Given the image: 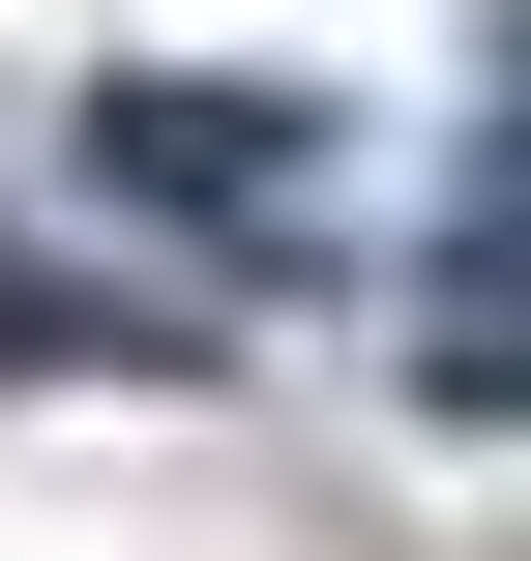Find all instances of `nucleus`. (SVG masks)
I'll return each mask as SVG.
<instances>
[{"label":"nucleus","instance_id":"f257e3e1","mask_svg":"<svg viewBox=\"0 0 531 561\" xmlns=\"http://www.w3.org/2000/svg\"><path fill=\"white\" fill-rule=\"evenodd\" d=\"M89 178H207V207H296L325 118L296 89H89Z\"/></svg>","mask_w":531,"mask_h":561},{"label":"nucleus","instance_id":"f03ea898","mask_svg":"<svg viewBox=\"0 0 531 561\" xmlns=\"http://www.w3.org/2000/svg\"><path fill=\"white\" fill-rule=\"evenodd\" d=\"M443 355H473V385H531V296H473V325H443Z\"/></svg>","mask_w":531,"mask_h":561}]
</instances>
